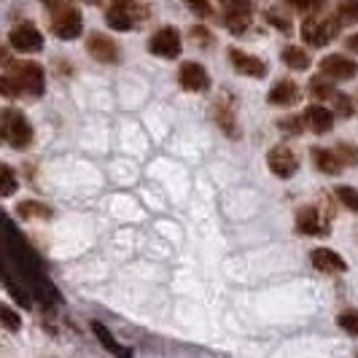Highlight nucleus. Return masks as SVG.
Returning a JSON list of instances; mask_svg holds the SVG:
<instances>
[{"instance_id": "f3484780", "label": "nucleus", "mask_w": 358, "mask_h": 358, "mask_svg": "<svg viewBox=\"0 0 358 358\" xmlns=\"http://www.w3.org/2000/svg\"><path fill=\"white\" fill-rule=\"evenodd\" d=\"M296 97H299V87L294 81H278L267 94V100L272 106H291Z\"/></svg>"}, {"instance_id": "473e14b6", "label": "nucleus", "mask_w": 358, "mask_h": 358, "mask_svg": "<svg viewBox=\"0 0 358 358\" xmlns=\"http://www.w3.org/2000/svg\"><path fill=\"white\" fill-rule=\"evenodd\" d=\"M0 94H3V97H17L19 94V87L8 76H0Z\"/></svg>"}, {"instance_id": "a211bd4d", "label": "nucleus", "mask_w": 358, "mask_h": 358, "mask_svg": "<svg viewBox=\"0 0 358 358\" xmlns=\"http://www.w3.org/2000/svg\"><path fill=\"white\" fill-rule=\"evenodd\" d=\"M313 162H315V167H318L321 173H326V176L342 173V162L337 159V154L329 151V148H313Z\"/></svg>"}, {"instance_id": "a878e982", "label": "nucleus", "mask_w": 358, "mask_h": 358, "mask_svg": "<svg viewBox=\"0 0 358 358\" xmlns=\"http://www.w3.org/2000/svg\"><path fill=\"white\" fill-rule=\"evenodd\" d=\"M337 199H340L348 210L358 213V189H353V186H340L337 189Z\"/></svg>"}, {"instance_id": "20e7f679", "label": "nucleus", "mask_w": 358, "mask_h": 358, "mask_svg": "<svg viewBox=\"0 0 358 358\" xmlns=\"http://www.w3.org/2000/svg\"><path fill=\"white\" fill-rule=\"evenodd\" d=\"M52 33L62 41H73V38L81 36V14L76 6H59L57 14L52 19Z\"/></svg>"}, {"instance_id": "393cba45", "label": "nucleus", "mask_w": 358, "mask_h": 358, "mask_svg": "<svg viewBox=\"0 0 358 358\" xmlns=\"http://www.w3.org/2000/svg\"><path fill=\"white\" fill-rule=\"evenodd\" d=\"M337 14H340V24H356L358 22V0H342L340 8H337Z\"/></svg>"}, {"instance_id": "ddd939ff", "label": "nucleus", "mask_w": 358, "mask_h": 358, "mask_svg": "<svg viewBox=\"0 0 358 358\" xmlns=\"http://www.w3.org/2000/svg\"><path fill=\"white\" fill-rule=\"evenodd\" d=\"M310 259H313V267L321 269V272H329V275H337V272H345L348 264H345V259H342L337 251H329V248H315V251L310 253Z\"/></svg>"}, {"instance_id": "6ab92c4d", "label": "nucleus", "mask_w": 358, "mask_h": 358, "mask_svg": "<svg viewBox=\"0 0 358 358\" xmlns=\"http://www.w3.org/2000/svg\"><path fill=\"white\" fill-rule=\"evenodd\" d=\"M113 8H119V11L127 14L132 22H138V19H148V14H151L148 0H113Z\"/></svg>"}, {"instance_id": "6e6552de", "label": "nucleus", "mask_w": 358, "mask_h": 358, "mask_svg": "<svg viewBox=\"0 0 358 358\" xmlns=\"http://www.w3.org/2000/svg\"><path fill=\"white\" fill-rule=\"evenodd\" d=\"M321 73L334 78V81H348V78H356L358 62L348 59V57H340V54H329V57L321 59Z\"/></svg>"}, {"instance_id": "f257e3e1", "label": "nucleus", "mask_w": 358, "mask_h": 358, "mask_svg": "<svg viewBox=\"0 0 358 358\" xmlns=\"http://www.w3.org/2000/svg\"><path fill=\"white\" fill-rule=\"evenodd\" d=\"M8 68H11V81L19 90L30 92V94H43L46 76H43L41 65H36V62H8Z\"/></svg>"}, {"instance_id": "c756f323", "label": "nucleus", "mask_w": 358, "mask_h": 358, "mask_svg": "<svg viewBox=\"0 0 358 358\" xmlns=\"http://www.w3.org/2000/svg\"><path fill=\"white\" fill-rule=\"evenodd\" d=\"M331 100H334V106H337V110H340V116H350V113H353V103H350V97H348V94L334 92V94H331Z\"/></svg>"}, {"instance_id": "dca6fc26", "label": "nucleus", "mask_w": 358, "mask_h": 358, "mask_svg": "<svg viewBox=\"0 0 358 358\" xmlns=\"http://www.w3.org/2000/svg\"><path fill=\"white\" fill-rule=\"evenodd\" d=\"M296 229H299L302 234H307V237L326 232V224L321 221L318 208H302V210L296 213Z\"/></svg>"}, {"instance_id": "7ed1b4c3", "label": "nucleus", "mask_w": 358, "mask_h": 358, "mask_svg": "<svg viewBox=\"0 0 358 358\" xmlns=\"http://www.w3.org/2000/svg\"><path fill=\"white\" fill-rule=\"evenodd\" d=\"M3 124H6V138L14 148H27L33 143V127L24 119V113L19 110H6L3 113Z\"/></svg>"}, {"instance_id": "9b49d317", "label": "nucleus", "mask_w": 358, "mask_h": 358, "mask_svg": "<svg viewBox=\"0 0 358 358\" xmlns=\"http://www.w3.org/2000/svg\"><path fill=\"white\" fill-rule=\"evenodd\" d=\"M178 81L186 92H205L210 87V76L199 62H183L178 71Z\"/></svg>"}, {"instance_id": "2f4dec72", "label": "nucleus", "mask_w": 358, "mask_h": 358, "mask_svg": "<svg viewBox=\"0 0 358 358\" xmlns=\"http://www.w3.org/2000/svg\"><path fill=\"white\" fill-rule=\"evenodd\" d=\"M310 92H313V97H321V100H326V97H329V100H331V94H334V87H329V84H323V81H313V84H310Z\"/></svg>"}, {"instance_id": "f704fd0d", "label": "nucleus", "mask_w": 358, "mask_h": 358, "mask_svg": "<svg viewBox=\"0 0 358 358\" xmlns=\"http://www.w3.org/2000/svg\"><path fill=\"white\" fill-rule=\"evenodd\" d=\"M291 6H296V8H302V11H313V8H321L323 0H288Z\"/></svg>"}, {"instance_id": "c85d7f7f", "label": "nucleus", "mask_w": 358, "mask_h": 358, "mask_svg": "<svg viewBox=\"0 0 358 358\" xmlns=\"http://www.w3.org/2000/svg\"><path fill=\"white\" fill-rule=\"evenodd\" d=\"M278 127L286 132V135H299L302 132V119L299 116H286V119H280Z\"/></svg>"}, {"instance_id": "412c9836", "label": "nucleus", "mask_w": 358, "mask_h": 358, "mask_svg": "<svg viewBox=\"0 0 358 358\" xmlns=\"http://www.w3.org/2000/svg\"><path fill=\"white\" fill-rule=\"evenodd\" d=\"M17 213L22 215V218H52V208H49V205H43V202L24 199V202H19Z\"/></svg>"}, {"instance_id": "e433bc0d", "label": "nucleus", "mask_w": 358, "mask_h": 358, "mask_svg": "<svg viewBox=\"0 0 358 358\" xmlns=\"http://www.w3.org/2000/svg\"><path fill=\"white\" fill-rule=\"evenodd\" d=\"M0 65H8V52H6L3 43H0Z\"/></svg>"}, {"instance_id": "cd10ccee", "label": "nucleus", "mask_w": 358, "mask_h": 358, "mask_svg": "<svg viewBox=\"0 0 358 358\" xmlns=\"http://www.w3.org/2000/svg\"><path fill=\"white\" fill-rule=\"evenodd\" d=\"M337 323H340L350 337H358V310H348V313H342L340 318H337Z\"/></svg>"}, {"instance_id": "39448f33", "label": "nucleus", "mask_w": 358, "mask_h": 358, "mask_svg": "<svg viewBox=\"0 0 358 358\" xmlns=\"http://www.w3.org/2000/svg\"><path fill=\"white\" fill-rule=\"evenodd\" d=\"M148 49L157 54V57H164V59H176L183 49V41H180V33L176 27H162L157 30L151 41H148Z\"/></svg>"}, {"instance_id": "1a4fd4ad", "label": "nucleus", "mask_w": 358, "mask_h": 358, "mask_svg": "<svg viewBox=\"0 0 358 358\" xmlns=\"http://www.w3.org/2000/svg\"><path fill=\"white\" fill-rule=\"evenodd\" d=\"M224 24L232 30V33H245L251 27V14L253 6L248 0H234L229 6H224Z\"/></svg>"}, {"instance_id": "a19ab883", "label": "nucleus", "mask_w": 358, "mask_h": 358, "mask_svg": "<svg viewBox=\"0 0 358 358\" xmlns=\"http://www.w3.org/2000/svg\"><path fill=\"white\" fill-rule=\"evenodd\" d=\"M84 3H92V6H94V3H100V0H84Z\"/></svg>"}, {"instance_id": "4468645a", "label": "nucleus", "mask_w": 358, "mask_h": 358, "mask_svg": "<svg viewBox=\"0 0 358 358\" xmlns=\"http://www.w3.org/2000/svg\"><path fill=\"white\" fill-rule=\"evenodd\" d=\"M92 331H94V337L100 340V345L106 348L110 356H116V358H132V350L129 348H124L122 342L116 340L110 331H108V326H103L100 321H92Z\"/></svg>"}, {"instance_id": "9d476101", "label": "nucleus", "mask_w": 358, "mask_h": 358, "mask_svg": "<svg viewBox=\"0 0 358 358\" xmlns=\"http://www.w3.org/2000/svg\"><path fill=\"white\" fill-rule=\"evenodd\" d=\"M87 52H90L92 59L106 62V65H116L119 62V46H116V41H110L108 36H100V33H92L87 38Z\"/></svg>"}, {"instance_id": "4c0bfd02", "label": "nucleus", "mask_w": 358, "mask_h": 358, "mask_svg": "<svg viewBox=\"0 0 358 358\" xmlns=\"http://www.w3.org/2000/svg\"><path fill=\"white\" fill-rule=\"evenodd\" d=\"M43 6H49V8H57V6H62V0H43Z\"/></svg>"}, {"instance_id": "5701e85b", "label": "nucleus", "mask_w": 358, "mask_h": 358, "mask_svg": "<svg viewBox=\"0 0 358 358\" xmlns=\"http://www.w3.org/2000/svg\"><path fill=\"white\" fill-rule=\"evenodd\" d=\"M0 326L8 329V331H19V329H22L19 313H14V307L3 305V302H0Z\"/></svg>"}, {"instance_id": "2eb2a0df", "label": "nucleus", "mask_w": 358, "mask_h": 358, "mask_svg": "<svg viewBox=\"0 0 358 358\" xmlns=\"http://www.w3.org/2000/svg\"><path fill=\"white\" fill-rule=\"evenodd\" d=\"M305 124L318 132V135H326L331 127H334V113L329 110L326 106H310L305 113Z\"/></svg>"}, {"instance_id": "f8f14e48", "label": "nucleus", "mask_w": 358, "mask_h": 358, "mask_svg": "<svg viewBox=\"0 0 358 358\" xmlns=\"http://www.w3.org/2000/svg\"><path fill=\"white\" fill-rule=\"evenodd\" d=\"M229 62H232V68L237 73L251 76V78H262V76L267 73V65H264L259 57L243 52V49H229Z\"/></svg>"}, {"instance_id": "f03ea898", "label": "nucleus", "mask_w": 358, "mask_h": 358, "mask_svg": "<svg viewBox=\"0 0 358 358\" xmlns=\"http://www.w3.org/2000/svg\"><path fill=\"white\" fill-rule=\"evenodd\" d=\"M337 33H340V22L337 19L310 17L302 24V36H305V41L310 46H326V43H331L337 38Z\"/></svg>"}, {"instance_id": "7c9ffc66", "label": "nucleus", "mask_w": 358, "mask_h": 358, "mask_svg": "<svg viewBox=\"0 0 358 358\" xmlns=\"http://www.w3.org/2000/svg\"><path fill=\"white\" fill-rule=\"evenodd\" d=\"M183 3H186L197 17H210V11H213V8H210V0H183Z\"/></svg>"}, {"instance_id": "c9c22d12", "label": "nucleus", "mask_w": 358, "mask_h": 358, "mask_svg": "<svg viewBox=\"0 0 358 358\" xmlns=\"http://www.w3.org/2000/svg\"><path fill=\"white\" fill-rule=\"evenodd\" d=\"M345 46H348L353 54H358V33H353V36L348 38V41H345Z\"/></svg>"}, {"instance_id": "58836bf2", "label": "nucleus", "mask_w": 358, "mask_h": 358, "mask_svg": "<svg viewBox=\"0 0 358 358\" xmlns=\"http://www.w3.org/2000/svg\"><path fill=\"white\" fill-rule=\"evenodd\" d=\"M6 138V124H3V116H0V141Z\"/></svg>"}, {"instance_id": "0eeeda50", "label": "nucleus", "mask_w": 358, "mask_h": 358, "mask_svg": "<svg viewBox=\"0 0 358 358\" xmlns=\"http://www.w3.org/2000/svg\"><path fill=\"white\" fill-rule=\"evenodd\" d=\"M8 41H11V46H14L17 52H24V54H33L43 49V36L38 33L36 24H17V27L11 30Z\"/></svg>"}, {"instance_id": "ea45409f", "label": "nucleus", "mask_w": 358, "mask_h": 358, "mask_svg": "<svg viewBox=\"0 0 358 358\" xmlns=\"http://www.w3.org/2000/svg\"><path fill=\"white\" fill-rule=\"evenodd\" d=\"M221 3H224V6H229V3H234V0H221Z\"/></svg>"}, {"instance_id": "bb28decb", "label": "nucleus", "mask_w": 358, "mask_h": 358, "mask_svg": "<svg viewBox=\"0 0 358 358\" xmlns=\"http://www.w3.org/2000/svg\"><path fill=\"white\" fill-rule=\"evenodd\" d=\"M334 148H337L334 154H337V159L342 162V167H345V164H358V148L356 145L340 143V145H334Z\"/></svg>"}, {"instance_id": "b1692460", "label": "nucleus", "mask_w": 358, "mask_h": 358, "mask_svg": "<svg viewBox=\"0 0 358 358\" xmlns=\"http://www.w3.org/2000/svg\"><path fill=\"white\" fill-rule=\"evenodd\" d=\"M106 22H108V27H113V30H122V33H127V30H132V19L127 17V14H122L119 8H110L106 14Z\"/></svg>"}, {"instance_id": "aec40b11", "label": "nucleus", "mask_w": 358, "mask_h": 358, "mask_svg": "<svg viewBox=\"0 0 358 358\" xmlns=\"http://www.w3.org/2000/svg\"><path fill=\"white\" fill-rule=\"evenodd\" d=\"M280 57H283V62H286L288 68H294V71H307L310 68V57L299 46H286Z\"/></svg>"}, {"instance_id": "423d86ee", "label": "nucleus", "mask_w": 358, "mask_h": 358, "mask_svg": "<svg viewBox=\"0 0 358 358\" xmlns=\"http://www.w3.org/2000/svg\"><path fill=\"white\" fill-rule=\"evenodd\" d=\"M267 164L269 170H272V176H278V178H291L299 170L296 154L291 148H286V145H275L267 154Z\"/></svg>"}, {"instance_id": "72a5a7b5", "label": "nucleus", "mask_w": 358, "mask_h": 358, "mask_svg": "<svg viewBox=\"0 0 358 358\" xmlns=\"http://www.w3.org/2000/svg\"><path fill=\"white\" fill-rule=\"evenodd\" d=\"M192 38L197 41V46H210V41H213V36L205 27H192Z\"/></svg>"}, {"instance_id": "4be33fe9", "label": "nucleus", "mask_w": 358, "mask_h": 358, "mask_svg": "<svg viewBox=\"0 0 358 358\" xmlns=\"http://www.w3.org/2000/svg\"><path fill=\"white\" fill-rule=\"evenodd\" d=\"M17 192V176L8 164H0V197H11Z\"/></svg>"}]
</instances>
